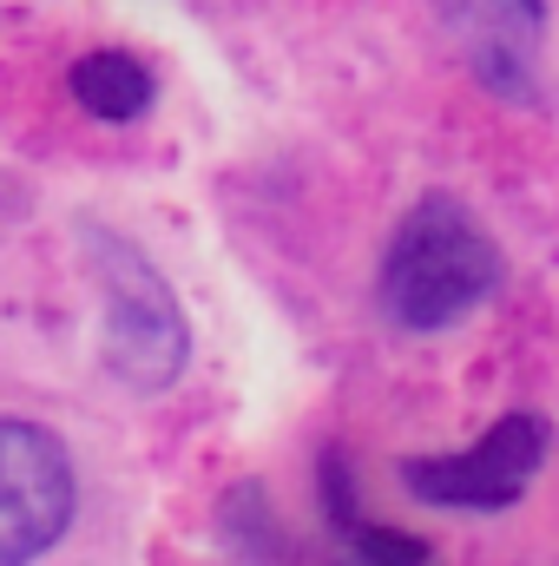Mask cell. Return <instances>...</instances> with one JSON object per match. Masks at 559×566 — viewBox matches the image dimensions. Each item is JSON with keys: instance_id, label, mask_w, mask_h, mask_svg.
<instances>
[{"instance_id": "cell-1", "label": "cell", "mask_w": 559, "mask_h": 566, "mask_svg": "<svg viewBox=\"0 0 559 566\" xmlns=\"http://www.w3.org/2000/svg\"><path fill=\"white\" fill-rule=\"evenodd\" d=\"M500 277H507V264H500V244L487 238V224L461 198L428 191L382 251V316L395 329L428 336V329H447L467 310H481L500 290Z\"/></svg>"}, {"instance_id": "cell-2", "label": "cell", "mask_w": 559, "mask_h": 566, "mask_svg": "<svg viewBox=\"0 0 559 566\" xmlns=\"http://www.w3.org/2000/svg\"><path fill=\"white\" fill-rule=\"evenodd\" d=\"M80 258H86V271L106 296V336H99L106 369L133 396H165L184 376V356H191L178 290L158 277V264L133 238H119L106 224H80Z\"/></svg>"}, {"instance_id": "cell-3", "label": "cell", "mask_w": 559, "mask_h": 566, "mask_svg": "<svg viewBox=\"0 0 559 566\" xmlns=\"http://www.w3.org/2000/svg\"><path fill=\"white\" fill-rule=\"evenodd\" d=\"M553 454V428L534 409H514L487 428L474 448L461 454H409L402 461V488L428 507H467V514H500L527 494V481L547 468Z\"/></svg>"}, {"instance_id": "cell-4", "label": "cell", "mask_w": 559, "mask_h": 566, "mask_svg": "<svg viewBox=\"0 0 559 566\" xmlns=\"http://www.w3.org/2000/svg\"><path fill=\"white\" fill-rule=\"evenodd\" d=\"M80 481L53 428L0 416V566H33L73 527Z\"/></svg>"}, {"instance_id": "cell-5", "label": "cell", "mask_w": 559, "mask_h": 566, "mask_svg": "<svg viewBox=\"0 0 559 566\" xmlns=\"http://www.w3.org/2000/svg\"><path fill=\"white\" fill-rule=\"evenodd\" d=\"M434 20L487 93H500L514 106L540 99L547 20H553L547 0H434Z\"/></svg>"}, {"instance_id": "cell-6", "label": "cell", "mask_w": 559, "mask_h": 566, "mask_svg": "<svg viewBox=\"0 0 559 566\" xmlns=\"http://www.w3.org/2000/svg\"><path fill=\"white\" fill-rule=\"evenodd\" d=\"M66 86H73L80 113H93V119H106V126H133L139 113H151V99H158L151 66L133 60V53H119V46L86 53V60L66 73Z\"/></svg>"}, {"instance_id": "cell-7", "label": "cell", "mask_w": 559, "mask_h": 566, "mask_svg": "<svg viewBox=\"0 0 559 566\" xmlns=\"http://www.w3.org/2000/svg\"><path fill=\"white\" fill-rule=\"evenodd\" d=\"M342 566H349V560H342Z\"/></svg>"}]
</instances>
